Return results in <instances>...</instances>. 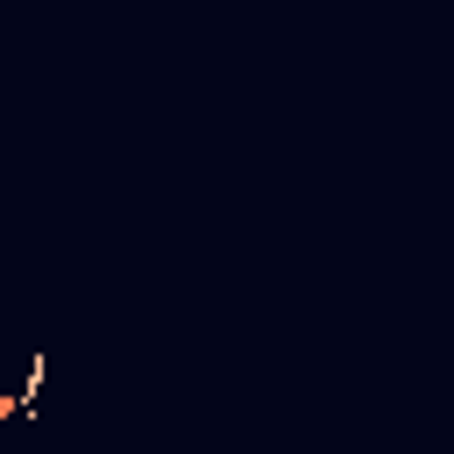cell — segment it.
Listing matches in <instances>:
<instances>
[{
    "instance_id": "obj_1",
    "label": "cell",
    "mask_w": 454,
    "mask_h": 454,
    "mask_svg": "<svg viewBox=\"0 0 454 454\" xmlns=\"http://www.w3.org/2000/svg\"><path fill=\"white\" fill-rule=\"evenodd\" d=\"M43 376H50V362H43V355H28V383H21V404H28V411L43 404Z\"/></svg>"
}]
</instances>
